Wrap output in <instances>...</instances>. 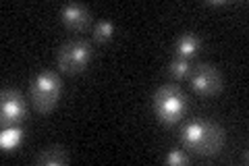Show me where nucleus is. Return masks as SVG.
<instances>
[{
    "mask_svg": "<svg viewBox=\"0 0 249 166\" xmlns=\"http://www.w3.org/2000/svg\"><path fill=\"white\" fill-rule=\"evenodd\" d=\"M27 118V104L25 98L17 90H2L0 96V121L6 125H19Z\"/></svg>",
    "mask_w": 249,
    "mask_h": 166,
    "instance_id": "423d86ee",
    "label": "nucleus"
},
{
    "mask_svg": "<svg viewBox=\"0 0 249 166\" xmlns=\"http://www.w3.org/2000/svg\"><path fill=\"white\" fill-rule=\"evenodd\" d=\"M181 141L193 154L208 158V156H214L220 152V148L227 141V133L212 121L196 118V121L187 123L181 129Z\"/></svg>",
    "mask_w": 249,
    "mask_h": 166,
    "instance_id": "f257e3e1",
    "label": "nucleus"
},
{
    "mask_svg": "<svg viewBox=\"0 0 249 166\" xmlns=\"http://www.w3.org/2000/svg\"><path fill=\"white\" fill-rule=\"evenodd\" d=\"M164 162L166 164H187L189 162V156H187L183 149H170V152L166 154V158H164Z\"/></svg>",
    "mask_w": 249,
    "mask_h": 166,
    "instance_id": "ddd939ff",
    "label": "nucleus"
},
{
    "mask_svg": "<svg viewBox=\"0 0 249 166\" xmlns=\"http://www.w3.org/2000/svg\"><path fill=\"white\" fill-rule=\"evenodd\" d=\"M191 88L199 96H216L222 90V75L214 65H197L191 69Z\"/></svg>",
    "mask_w": 249,
    "mask_h": 166,
    "instance_id": "39448f33",
    "label": "nucleus"
},
{
    "mask_svg": "<svg viewBox=\"0 0 249 166\" xmlns=\"http://www.w3.org/2000/svg\"><path fill=\"white\" fill-rule=\"evenodd\" d=\"M60 92H62V81L56 73L52 71H42L37 73L36 79L31 81L29 88V96L31 102L37 112H50L60 100Z\"/></svg>",
    "mask_w": 249,
    "mask_h": 166,
    "instance_id": "7ed1b4c3",
    "label": "nucleus"
},
{
    "mask_svg": "<svg viewBox=\"0 0 249 166\" xmlns=\"http://www.w3.org/2000/svg\"><path fill=\"white\" fill-rule=\"evenodd\" d=\"M23 137H25V133L19 125H9V127H4L2 133H0V148L4 149V152H11V149L17 148Z\"/></svg>",
    "mask_w": 249,
    "mask_h": 166,
    "instance_id": "9d476101",
    "label": "nucleus"
},
{
    "mask_svg": "<svg viewBox=\"0 0 249 166\" xmlns=\"http://www.w3.org/2000/svg\"><path fill=\"white\" fill-rule=\"evenodd\" d=\"M201 48V39L196 34H183L181 37L175 42V54L181 58L191 60Z\"/></svg>",
    "mask_w": 249,
    "mask_h": 166,
    "instance_id": "6e6552de",
    "label": "nucleus"
},
{
    "mask_svg": "<svg viewBox=\"0 0 249 166\" xmlns=\"http://www.w3.org/2000/svg\"><path fill=\"white\" fill-rule=\"evenodd\" d=\"M210 6H224L227 4V0H208Z\"/></svg>",
    "mask_w": 249,
    "mask_h": 166,
    "instance_id": "4468645a",
    "label": "nucleus"
},
{
    "mask_svg": "<svg viewBox=\"0 0 249 166\" xmlns=\"http://www.w3.org/2000/svg\"><path fill=\"white\" fill-rule=\"evenodd\" d=\"M91 60V44L85 39H71V42L62 44L56 52V62L62 73L77 75L85 71V67Z\"/></svg>",
    "mask_w": 249,
    "mask_h": 166,
    "instance_id": "20e7f679",
    "label": "nucleus"
},
{
    "mask_svg": "<svg viewBox=\"0 0 249 166\" xmlns=\"http://www.w3.org/2000/svg\"><path fill=\"white\" fill-rule=\"evenodd\" d=\"M187 106H189L187 104V96L175 83L162 85L154 93V114L166 127L181 121L187 112Z\"/></svg>",
    "mask_w": 249,
    "mask_h": 166,
    "instance_id": "f03ea898",
    "label": "nucleus"
},
{
    "mask_svg": "<svg viewBox=\"0 0 249 166\" xmlns=\"http://www.w3.org/2000/svg\"><path fill=\"white\" fill-rule=\"evenodd\" d=\"M60 19L69 29L81 31L91 23V11L85 4L71 2V4H65L60 9Z\"/></svg>",
    "mask_w": 249,
    "mask_h": 166,
    "instance_id": "0eeeda50",
    "label": "nucleus"
},
{
    "mask_svg": "<svg viewBox=\"0 0 249 166\" xmlns=\"http://www.w3.org/2000/svg\"><path fill=\"white\" fill-rule=\"evenodd\" d=\"M191 62L187 60V58H181V56H177L175 60H170V65H168V73L173 79H177V81H183V79H187L191 75Z\"/></svg>",
    "mask_w": 249,
    "mask_h": 166,
    "instance_id": "9b49d317",
    "label": "nucleus"
},
{
    "mask_svg": "<svg viewBox=\"0 0 249 166\" xmlns=\"http://www.w3.org/2000/svg\"><path fill=\"white\" fill-rule=\"evenodd\" d=\"M93 39L96 42H110L112 36H114V25L110 21H98L96 25H93Z\"/></svg>",
    "mask_w": 249,
    "mask_h": 166,
    "instance_id": "f8f14e48",
    "label": "nucleus"
},
{
    "mask_svg": "<svg viewBox=\"0 0 249 166\" xmlns=\"http://www.w3.org/2000/svg\"><path fill=\"white\" fill-rule=\"evenodd\" d=\"M36 162L42 164V166H62V164L69 162V154H67L65 148L50 146V148L42 149V152L36 156Z\"/></svg>",
    "mask_w": 249,
    "mask_h": 166,
    "instance_id": "1a4fd4ad",
    "label": "nucleus"
}]
</instances>
